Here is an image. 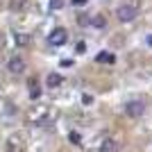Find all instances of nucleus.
<instances>
[{
  "label": "nucleus",
  "mask_w": 152,
  "mask_h": 152,
  "mask_svg": "<svg viewBox=\"0 0 152 152\" xmlns=\"http://www.w3.org/2000/svg\"><path fill=\"white\" fill-rule=\"evenodd\" d=\"M136 16H139V12H136L134 5H121L116 9V18L121 20V23H132Z\"/></svg>",
  "instance_id": "nucleus-1"
},
{
  "label": "nucleus",
  "mask_w": 152,
  "mask_h": 152,
  "mask_svg": "<svg viewBox=\"0 0 152 152\" xmlns=\"http://www.w3.org/2000/svg\"><path fill=\"white\" fill-rule=\"evenodd\" d=\"M66 41H68V32L64 30V27H55V30L48 34V45H52V48L66 45Z\"/></svg>",
  "instance_id": "nucleus-2"
},
{
  "label": "nucleus",
  "mask_w": 152,
  "mask_h": 152,
  "mask_svg": "<svg viewBox=\"0 0 152 152\" xmlns=\"http://www.w3.org/2000/svg\"><path fill=\"white\" fill-rule=\"evenodd\" d=\"M125 114L129 116V118H139V116L145 114V104H143L141 100H129L125 104Z\"/></svg>",
  "instance_id": "nucleus-3"
},
{
  "label": "nucleus",
  "mask_w": 152,
  "mask_h": 152,
  "mask_svg": "<svg viewBox=\"0 0 152 152\" xmlns=\"http://www.w3.org/2000/svg\"><path fill=\"white\" fill-rule=\"evenodd\" d=\"M7 70L14 73V75H20V73L25 70V61H23L20 57H12L9 61H7Z\"/></svg>",
  "instance_id": "nucleus-4"
},
{
  "label": "nucleus",
  "mask_w": 152,
  "mask_h": 152,
  "mask_svg": "<svg viewBox=\"0 0 152 152\" xmlns=\"http://www.w3.org/2000/svg\"><path fill=\"white\" fill-rule=\"evenodd\" d=\"M61 82H64V77L59 73H48V77H45L48 89H57V86H61Z\"/></svg>",
  "instance_id": "nucleus-5"
},
{
  "label": "nucleus",
  "mask_w": 152,
  "mask_h": 152,
  "mask_svg": "<svg viewBox=\"0 0 152 152\" xmlns=\"http://www.w3.org/2000/svg\"><path fill=\"white\" fill-rule=\"evenodd\" d=\"M100 152H118V143H116V139H104L100 143Z\"/></svg>",
  "instance_id": "nucleus-6"
},
{
  "label": "nucleus",
  "mask_w": 152,
  "mask_h": 152,
  "mask_svg": "<svg viewBox=\"0 0 152 152\" xmlns=\"http://www.w3.org/2000/svg\"><path fill=\"white\" fill-rule=\"evenodd\" d=\"M25 5H27V0H9V9L12 12H20Z\"/></svg>",
  "instance_id": "nucleus-7"
},
{
  "label": "nucleus",
  "mask_w": 152,
  "mask_h": 152,
  "mask_svg": "<svg viewBox=\"0 0 152 152\" xmlns=\"http://www.w3.org/2000/svg\"><path fill=\"white\" fill-rule=\"evenodd\" d=\"M98 61H114V57H111V55H107V52H102V55H98Z\"/></svg>",
  "instance_id": "nucleus-8"
},
{
  "label": "nucleus",
  "mask_w": 152,
  "mask_h": 152,
  "mask_svg": "<svg viewBox=\"0 0 152 152\" xmlns=\"http://www.w3.org/2000/svg\"><path fill=\"white\" fill-rule=\"evenodd\" d=\"M93 23H95L98 27H104V18H93Z\"/></svg>",
  "instance_id": "nucleus-9"
},
{
  "label": "nucleus",
  "mask_w": 152,
  "mask_h": 152,
  "mask_svg": "<svg viewBox=\"0 0 152 152\" xmlns=\"http://www.w3.org/2000/svg\"><path fill=\"white\" fill-rule=\"evenodd\" d=\"M73 5H86V0H73Z\"/></svg>",
  "instance_id": "nucleus-10"
},
{
  "label": "nucleus",
  "mask_w": 152,
  "mask_h": 152,
  "mask_svg": "<svg viewBox=\"0 0 152 152\" xmlns=\"http://www.w3.org/2000/svg\"><path fill=\"white\" fill-rule=\"evenodd\" d=\"M52 7H61V0H52Z\"/></svg>",
  "instance_id": "nucleus-11"
},
{
  "label": "nucleus",
  "mask_w": 152,
  "mask_h": 152,
  "mask_svg": "<svg viewBox=\"0 0 152 152\" xmlns=\"http://www.w3.org/2000/svg\"><path fill=\"white\" fill-rule=\"evenodd\" d=\"M148 43H150V45H152V37H148Z\"/></svg>",
  "instance_id": "nucleus-12"
}]
</instances>
